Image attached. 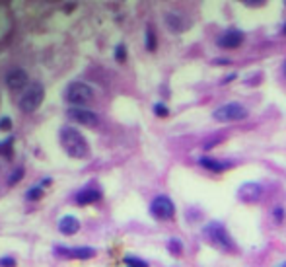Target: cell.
<instances>
[{"mask_svg":"<svg viewBox=\"0 0 286 267\" xmlns=\"http://www.w3.org/2000/svg\"><path fill=\"white\" fill-rule=\"evenodd\" d=\"M123 264H125V267H150V264H148L146 260L136 258V256H127V258L123 260Z\"/></svg>","mask_w":286,"mask_h":267,"instance_id":"cell-20","label":"cell"},{"mask_svg":"<svg viewBox=\"0 0 286 267\" xmlns=\"http://www.w3.org/2000/svg\"><path fill=\"white\" fill-rule=\"evenodd\" d=\"M22 178H23V168H16V170L10 174V178H8V185H16Z\"/></svg>","mask_w":286,"mask_h":267,"instance_id":"cell-25","label":"cell"},{"mask_svg":"<svg viewBox=\"0 0 286 267\" xmlns=\"http://www.w3.org/2000/svg\"><path fill=\"white\" fill-rule=\"evenodd\" d=\"M263 197V185L257 181H245L238 187V199L242 203H257Z\"/></svg>","mask_w":286,"mask_h":267,"instance_id":"cell-10","label":"cell"},{"mask_svg":"<svg viewBox=\"0 0 286 267\" xmlns=\"http://www.w3.org/2000/svg\"><path fill=\"white\" fill-rule=\"evenodd\" d=\"M168 252L172 254V256H176V258H179L181 254H183V240H179V238H170L168 240Z\"/></svg>","mask_w":286,"mask_h":267,"instance_id":"cell-18","label":"cell"},{"mask_svg":"<svg viewBox=\"0 0 286 267\" xmlns=\"http://www.w3.org/2000/svg\"><path fill=\"white\" fill-rule=\"evenodd\" d=\"M65 100L74 108H84V106L94 102V88L86 82H80V80L70 82L66 86Z\"/></svg>","mask_w":286,"mask_h":267,"instance_id":"cell-3","label":"cell"},{"mask_svg":"<svg viewBox=\"0 0 286 267\" xmlns=\"http://www.w3.org/2000/svg\"><path fill=\"white\" fill-rule=\"evenodd\" d=\"M144 47H146V51H150V53H154L156 49H158V35H156L152 25L146 27V33H144Z\"/></svg>","mask_w":286,"mask_h":267,"instance_id":"cell-16","label":"cell"},{"mask_svg":"<svg viewBox=\"0 0 286 267\" xmlns=\"http://www.w3.org/2000/svg\"><path fill=\"white\" fill-rule=\"evenodd\" d=\"M271 219L275 224H285L286 221V209L283 205H275L273 211H271Z\"/></svg>","mask_w":286,"mask_h":267,"instance_id":"cell-17","label":"cell"},{"mask_svg":"<svg viewBox=\"0 0 286 267\" xmlns=\"http://www.w3.org/2000/svg\"><path fill=\"white\" fill-rule=\"evenodd\" d=\"M57 256H65V258H72V260H90L95 256V250L90 246H78V248H55Z\"/></svg>","mask_w":286,"mask_h":267,"instance_id":"cell-13","label":"cell"},{"mask_svg":"<svg viewBox=\"0 0 286 267\" xmlns=\"http://www.w3.org/2000/svg\"><path fill=\"white\" fill-rule=\"evenodd\" d=\"M281 33H283V35H286V22H285V25H283V29H281Z\"/></svg>","mask_w":286,"mask_h":267,"instance_id":"cell-33","label":"cell"},{"mask_svg":"<svg viewBox=\"0 0 286 267\" xmlns=\"http://www.w3.org/2000/svg\"><path fill=\"white\" fill-rule=\"evenodd\" d=\"M277 267H286V260H285V262H281V264H279Z\"/></svg>","mask_w":286,"mask_h":267,"instance_id":"cell-34","label":"cell"},{"mask_svg":"<svg viewBox=\"0 0 286 267\" xmlns=\"http://www.w3.org/2000/svg\"><path fill=\"white\" fill-rule=\"evenodd\" d=\"M59 140H61V146L66 154L70 158H76V160H84L90 156V144L86 140V136L82 134L80 129H76L74 125H65L59 133Z\"/></svg>","mask_w":286,"mask_h":267,"instance_id":"cell-1","label":"cell"},{"mask_svg":"<svg viewBox=\"0 0 286 267\" xmlns=\"http://www.w3.org/2000/svg\"><path fill=\"white\" fill-rule=\"evenodd\" d=\"M285 6H286V2H285Z\"/></svg>","mask_w":286,"mask_h":267,"instance_id":"cell-35","label":"cell"},{"mask_svg":"<svg viewBox=\"0 0 286 267\" xmlns=\"http://www.w3.org/2000/svg\"><path fill=\"white\" fill-rule=\"evenodd\" d=\"M115 61L117 63H125L127 61V47H125V43H119L115 47Z\"/></svg>","mask_w":286,"mask_h":267,"instance_id":"cell-22","label":"cell"},{"mask_svg":"<svg viewBox=\"0 0 286 267\" xmlns=\"http://www.w3.org/2000/svg\"><path fill=\"white\" fill-rule=\"evenodd\" d=\"M101 199V191L92 187V185H86L84 189H80L76 195H74V203L80 205V207H86V205H94Z\"/></svg>","mask_w":286,"mask_h":267,"instance_id":"cell-14","label":"cell"},{"mask_svg":"<svg viewBox=\"0 0 286 267\" xmlns=\"http://www.w3.org/2000/svg\"><path fill=\"white\" fill-rule=\"evenodd\" d=\"M232 61L230 59H226V57H218L216 61H214V65H230Z\"/></svg>","mask_w":286,"mask_h":267,"instance_id":"cell-31","label":"cell"},{"mask_svg":"<svg viewBox=\"0 0 286 267\" xmlns=\"http://www.w3.org/2000/svg\"><path fill=\"white\" fill-rule=\"evenodd\" d=\"M150 215L156 221H172L176 217V203L170 195H156L154 199L150 201Z\"/></svg>","mask_w":286,"mask_h":267,"instance_id":"cell-6","label":"cell"},{"mask_svg":"<svg viewBox=\"0 0 286 267\" xmlns=\"http://www.w3.org/2000/svg\"><path fill=\"white\" fill-rule=\"evenodd\" d=\"M0 267H16V260L10 256H4V258H0Z\"/></svg>","mask_w":286,"mask_h":267,"instance_id":"cell-27","label":"cell"},{"mask_svg":"<svg viewBox=\"0 0 286 267\" xmlns=\"http://www.w3.org/2000/svg\"><path fill=\"white\" fill-rule=\"evenodd\" d=\"M4 82H6L8 90L18 92V90H23L29 86V76H27V72L23 68H12V70H8Z\"/></svg>","mask_w":286,"mask_h":267,"instance_id":"cell-12","label":"cell"},{"mask_svg":"<svg viewBox=\"0 0 286 267\" xmlns=\"http://www.w3.org/2000/svg\"><path fill=\"white\" fill-rule=\"evenodd\" d=\"M66 115L74 123H80V125H86V127H97L99 125V115L92 112V110H86V108H70L66 112Z\"/></svg>","mask_w":286,"mask_h":267,"instance_id":"cell-9","label":"cell"},{"mask_svg":"<svg viewBox=\"0 0 286 267\" xmlns=\"http://www.w3.org/2000/svg\"><path fill=\"white\" fill-rule=\"evenodd\" d=\"M243 4L249 8H259V6H265V0H245Z\"/></svg>","mask_w":286,"mask_h":267,"instance_id":"cell-28","label":"cell"},{"mask_svg":"<svg viewBox=\"0 0 286 267\" xmlns=\"http://www.w3.org/2000/svg\"><path fill=\"white\" fill-rule=\"evenodd\" d=\"M238 78V72H230L226 78H222V84H228V82H232V80H236Z\"/></svg>","mask_w":286,"mask_h":267,"instance_id":"cell-29","label":"cell"},{"mask_svg":"<svg viewBox=\"0 0 286 267\" xmlns=\"http://www.w3.org/2000/svg\"><path fill=\"white\" fill-rule=\"evenodd\" d=\"M12 146H14V136H8L6 140H2L0 142V156H4V158H12Z\"/></svg>","mask_w":286,"mask_h":267,"instance_id":"cell-19","label":"cell"},{"mask_svg":"<svg viewBox=\"0 0 286 267\" xmlns=\"http://www.w3.org/2000/svg\"><path fill=\"white\" fill-rule=\"evenodd\" d=\"M243 41H245V33H243L242 29H238V27H226L220 35L216 37V45L220 49H226V51L242 47Z\"/></svg>","mask_w":286,"mask_h":267,"instance_id":"cell-7","label":"cell"},{"mask_svg":"<svg viewBox=\"0 0 286 267\" xmlns=\"http://www.w3.org/2000/svg\"><path fill=\"white\" fill-rule=\"evenodd\" d=\"M164 23H166V27H168L172 33H183V31H187V29L191 27V20H189L185 14L177 12V10L166 12Z\"/></svg>","mask_w":286,"mask_h":267,"instance_id":"cell-8","label":"cell"},{"mask_svg":"<svg viewBox=\"0 0 286 267\" xmlns=\"http://www.w3.org/2000/svg\"><path fill=\"white\" fill-rule=\"evenodd\" d=\"M51 183H53V179H51V178H45V179H41V181H39V183H37V185H39V187H41V189H43V187H49V185H51Z\"/></svg>","mask_w":286,"mask_h":267,"instance_id":"cell-30","label":"cell"},{"mask_svg":"<svg viewBox=\"0 0 286 267\" xmlns=\"http://www.w3.org/2000/svg\"><path fill=\"white\" fill-rule=\"evenodd\" d=\"M281 70H283V74H285V78H286V59L283 61V65H281Z\"/></svg>","mask_w":286,"mask_h":267,"instance_id":"cell-32","label":"cell"},{"mask_svg":"<svg viewBox=\"0 0 286 267\" xmlns=\"http://www.w3.org/2000/svg\"><path fill=\"white\" fill-rule=\"evenodd\" d=\"M247 117H249V110L240 102L222 104L212 112V119L218 123H236V121H243Z\"/></svg>","mask_w":286,"mask_h":267,"instance_id":"cell-4","label":"cell"},{"mask_svg":"<svg viewBox=\"0 0 286 267\" xmlns=\"http://www.w3.org/2000/svg\"><path fill=\"white\" fill-rule=\"evenodd\" d=\"M59 230H61V234H65V236H74V234L80 230V221H78L76 217H72V215H65V217L59 221Z\"/></svg>","mask_w":286,"mask_h":267,"instance_id":"cell-15","label":"cell"},{"mask_svg":"<svg viewBox=\"0 0 286 267\" xmlns=\"http://www.w3.org/2000/svg\"><path fill=\"white\" fill-rule=\"evenodd\" d=\"M202 238L220 252H226V254H234L238 252V246L234 242L230 230L226 228V224L220 223V221H210L202 226Z\"/></svg>","mask_w":286,"mask_h":267,"instance_id":"cell-2","label":"cell"},{"mask_svg":"<svg viewBox=\"0 0 286 267\" xmlns=\"http://www.w3.org/2000/svg\"><path fill=\"white\" fill-rule=\"evenodd\" d=\"M198 166L202 168V170H206V172H212V174H222V172H228L232 166H234V162L232 160H220V158H212V156H198Z\"/></svg>","mask_w":286,"mask_h":267,"instance_id":"cell-11","label":"cell"},{"mask_svg":"<svg viewBox=\"0 0 286 267\" xmlns=\"http://www.w3.org/2000/svg\"><path fill=\"white\" fill-rule=\"evenodd\" d=\"M0 131H12V119L10 117H2L0 119Z\"/></svg>","mask_w":286,"mask_h":267,"instance_id":"cell-26","label":"cell"},{"mask_svg":"<svg viewBox=\"0 0 286 267\" xmlns=\"http://www.w3.org/2000/svg\"><path fill=\"white\" fill-rule=\"evenodd\" d=\"M43 197V189L39 187V185H33V187H29L27 191H25V199L29 201H37Z\"/></svg>","mask_w":286,"mask_h":267,"instance_id":"cell-21","label":"cell"},{"mask_svg":"<svg viewBox=\"0 0 286 267\" xmlns=\"http://www.w3.org/2000/svg\"><path fill=\"white\" fill-rule=\"evenodd\" d=\"M222 140H224V136H220V134H216L214 138H210V140H206L204 144H202V148H204V152H208V150H212L214 146H218Z\"/></svg>","mask_w":286,"mask_h":267,"instance_id":"cell-24","label":"cell"},{"mask_svg":"<svg viewBox=\"0 0 286 267\" xmlns=\"http://www.w3.org/2000/svg\"><path fill=\"white\" fill-rule=\"evenodd\" d=\"M154 115L156 117H168L170 115V108L166 106V104H162V102H158V104H154Z\"/></svg>","mask_w":286,"mask_h":267,"instance_id":"cell-23","label":"cell"},{"mask_svg":"<svg viewBox=\"0 0 286 267\" xmlns=\"http://www.w3.org/2000/svg\"><path fill=\"white\" fill-rule=\"evenodd\" d=\"M45 100V88L41 82H33V84H29L27 90L22 94V98H20V110L23 113H33L41 104H43Z\"/></svg>","mask_w":286,"mask_h":267,"instance_id":"cell-5","label":"cell"}]
</instances>
